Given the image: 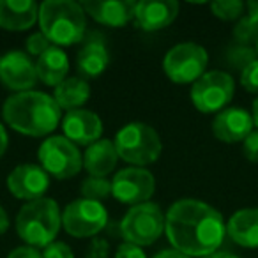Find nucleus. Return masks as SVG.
I'll return each mask as SVG.
<instances>
[{"label": "nucleus", "instance_id": "f257e3e1", "mask_svg": "<svg viewBox=\"0 0 258 258\" xmlns=\"http://www.w3.org/2000/svg\"><path fill=\"white\" fill-rule=\"evenodd\" d=\"M165 232L173 249L186 256H209L216 253L226 235L221 212L193 198L179 200L165 216Z\"/></svg>", "mask_w": 258, "mask_h": 258}, {"label": "nucleus", "instance_id": "f03ea898", "mask_svg": "<svg viewBox=\"0 0 258 258\" xmlns=\"http://www.w3.org/2000/svg\"><path fill=\"white\" fill-rule=\"evenodd\" d=\"M4 120L27 137H44L58 125L60 108L48 94L27 90L6 99Z\"/></svg>", "mask_w": 258, "mask_h": 258}, {"label": "nucleus", "instance_id": "7ed1b4c3", "mask_svg": "<svg viewBox=\"0 0 258 258\" xmlns=\"http://www.w3.org/2000/svg\"><path fill=\"white\" fill-rule=\"evenodd\" d=\"M37 20L53 46H71L85 36L87 15L82 4L73 0H46L39 6Z\"/></svg>", "mask_w": 258, "mask_h": 258}, {"label": "nucleus", "instance_id": "20e7f679", "mask_svg": "<svg viewBox=\"0 0 258 258\" xmlns=\"http://www.w3.org/2000/svg\"><path fill=\"white\" fill-rule=\"evenodd\" d=\"M62 226V212L51 198L27 202L16 218V232L30 247H46L55 242Z\"/></svg>", "mask_w": 258, "mask_h": 258}, {"label": "nucleus", "instance_id": "39448f33", "mask_svg": "<svg viewBox=\"0 0 258 258\" xmlns=\"http://www.w3.org/2000/svg\"><path fill=\"white\" fill-rule=\"evenodd\" d=\"M113 145L118 158L138 168L158 161L163 149L158 131L144 122L125 124L117 133Z\"/></svg>", "mask_w": 258, "mask_h": 258}, {"label": "nucleus", "instance_id": "423d86ee", "mask_svg": "<svg viewBox=\"0 0 258 258\" xmlns=\"http://www.w3.org/2000/svg\"><path fill=\"white\" fill-rule=\"evenodd\" d=\"M165 232V216L161 207L152 202L135 205L120 221V233L125 242L135 246H151Z\"/></svg>", "mask_w": 258, "mask_h": 258}, {"label": "nucleus", "instance_id": "0eeeda50", "mask_svg": "<svg viewBox=\"0 0 258 258\" xmlns=\"http://www.w3.org/2000/svg\"><path fill=\"white\" fill-rule=\"evenodd\" d=\"M41 168L55 179L75 177L83 166V156L78 147L66 137H51L41 144L37 151Z\"/></svg>", "mask_w": 258, "mask_h": 258}, {"label": "nucleus", "instance_id": "6e6552de", "mask_svg": "<svg viewBox=\"0 0 258 258\" xmlns=\"http://www.w3.org/2000/svg\"><path fill=\"white\" fill-rule=\"evenodd\" d=\"M235 92L233 78L225 71H209L191 87V101L202 113L223 111Z\"/></svg>", "mask_w": 258, "mask_h": 258}, {"label": "nucleus", "instance_id": "1a4fd4ad", "mask_svg": "<svg viewBox=\"0 0 258 258\" xmlns=\"http://www.w3.org/2000/svg\"><path fill=\"white\" fill-rule=\"evenodd\" d=\"M209 55L204 46L197 43L175 44L163 60L166 76L175 83H195L205 75Z\"/></svg>", "mask_w": 258, "mask_h": 258}, {"label": "nucleus", "instance_id": "9d476101", "mask_svg": "<svg viewBox=\"0 0 258 258\" xmlns=\"http://www.w3.org/2000/svg\"><path fill=\"white\" fill-rule=\"evenodd\" d=\"M108 223V212L103 204L85 198L75 200L62 212V225L73 237H92L99 233Z\"/></svg>", "mask_w": 258, "mask_h": 258}, {"label": "nucleus", "instance_id": "9b49d317", "mask_svg": "<svg viewBox=\"0 0 258 258\" xmlns=\"http://www.w3.org/2000/svg\"><path fill=\"white\" fill-rule=\"evenodd\" d=\"M156 180L149 170L131 166L115 173L111 180V195L118 202L127 205H140L149 202V198L154 195Z\"/></svg>", "mask_w": 258, "mask_h": 258}, {"label": "nucleus", "instance_id": "f8f14e48", "mask_svg": "<svg viewBox=\"0 0 258 258\" xmlns=\"http://www.w3.org/2000/svg\"><path fill=\"white\" fill-rule=\"evenodd\" d=\"M0 82L16 94L27 92L37 82L36 64L23 51H8L0 55Z\"/></svg>", "mask_w": 258, "mask_h": 258}, {"label": "nucleus", "instance_id": "ddd939ff", "mask_svg": "<svg viewBox=\"0 0 258 258\" xmlns=\"http://www.w3.org/2000/svg\"><path fill=\"white\" fill-rule=\"evenodd\" d=\"M50 186L48 173L37 165H20L9 173L8 187L16 198L34 202L43 198Z\"/></svg>", "mask_w": 258, "mask_h": 258}, {"label": "nucleus", "instance_id": "4468645a", "mask_svg": "<svg viewBox=\"0 0 258 258\" xmlns=\"http://www.w3.org/2000/svg\"><path fill=\"white\" fill-rule=\"evenodd\" d=\"M66 138L78 145H92L94 142L101 140L103 133V122L94 111L90 110H73L68 111L62 120Z\"/></svg>", "mask_w": 258, "mask_h": 258}, {"label": "nucleus", "instance_id": "2eb2a0df", "mask_svg": "<svg viewBox=\"0 0 258 258\" xmlns=\"http://www.w3.org/2000/svg\"><path fill=\"white\" fill-rule=\"evenodd\" d=\"M253 117L242 108H225L214 117L212 133L225 144L244 142L253 131Z\"/></svg>", "mask_w": 258, "mask_h": 258}, {"label": "nucleus", "instance_id": "dca6fc26", "mask_svg": "<svg viewBox=\"0 0 258 258\" xmlns=\"http://www.w3.org/2000/svg\"><path fill=\"white\" fill-rule=\"evenodd\" d=\"M179 15V4L175 0H142L137 2L135 23L138 29L154 32L168 27Z\"/></svg>", "mask_w": 258, "mask_h": 258}, {"label": "nucleus", "instance_id": "f3484780", "mask_svg": "<svg viewBox=\"0 0 258 258\" xmlns=\"http://www.w3.org/2000/svg\"><path fill=\"white\" fill-rule=\"evenodd\" d=\"M85 15L92 16L97 23L108 27H124L135 20L137 2L131 0H85L82 2Z\"/></svg>", "mask_w": 258, "mask_h": 258}, {"label": "nucleus", "instance_id": "a211bd4d", "mask_svg": "<svg viewBox=\"0 0 258 258\" xmlns=\"http://www.w3.org/2000/svg\"><path fill=\"white\" fill-rule=\"evenodd\" d=\"M39 8L32 0H0V27L6 30H27L36 23Z\"/></svg>", "mask_w": 258, "mask_h": 258}, {"label": "nucleus", "instance_id": "6ab92c4d", "mask_svg": "<svg viewBox=\"0 0 258 258\" xmlns=\"http://www.w3.org/2000/svg\"><path fill=\"white\" fill-rule=\"evenodd\" d=\"M226 233L242 247H258V207L240 209L226 225Z\"/></svg>", "mask_w": 258, "mask_h": 258}, {"label": "nucleus", "instance_id": "aec40b11", "mask_svg": "<svg viewBox=\"0 0 258 258\" xmlns=\"http://www.w3.org/2000/svg\"><path fill=\"white\" fill-rule=\"evenodd\" d=\"M118 154L115 151V145L111 140H97L89 145L83 154V166L90 177H103L106 179L108 173H111L117 166Z\"/></svg>", "mask_w": 258, "mask_h": 258}, {"label": "nucleus", "instance_id": "412c9836", "mask_svg": "<svg viewBox=\"0 0 258 258\" xmlns=\"http://www.w3.org/2000/svg\"><path fill=\"white\" fill-rule=\"evenodd\" d=\"M37 80L50 87H57L66 80V75L69 71V60L64 50L58 46H51L44 51L41 57H37L36 62Z\"/></svg>", "mask_w": 258, "mask_h": 258}, {"label": "nucleus", "instance_id": "4be33fe9", "mask_svg": "<svg viewBox=\"0 0 258 258\" xmlns=\"http://www.w3.org/2000/svg\"><path fill=\"white\" fill-rule=\"evenodd\" d=\"M78 69L83 76L89 78H96V76L103 75L106 71L108 64H110V53L104 43L101 41H89L82 50L78 51V58H76Z\"/></svg>", "mask_w": 258, "mask_h": 258}, {"label": "nucleus", "instance_id": "5701e85b", "mask_svg": "<svg viewBox=\"0 0 258 258\" xmlns=\"http://www.w3.org/2000/svg\"><path fill=\"white\" fill-rule=\"evenodd\" d=\"M90 96V89L83 78H66L62 83L55 87L53 99L58 104V108H64L68 111L80 110L83 103H87Z\"/></svg>", "mask_w": 258, "mask_h": 258}, {"label": "nucleus", "instance_id": "b1692460", "mask_svg": "<svg viewBox=\"0 0 258 258\" xmlns=\"http://www.w3.org/2000/svg\"><path fill=\"white\" fill-rule=\"evenodd\" d=\"M111 195V182L103 177H89L82 182V198L90 202L106 200Z\"/></svg>", "mask_w": 258, "mask_h": 258}, {"label": "nucleus", "instance_id": "393cba45", "mask_svg": "<svg viewBox=\"0 0 258 258\" xmlns=\"http://www.w3.org/2000/svg\"><path fill=\"white\" fill-rule=\"evenodd\" d=\"M256 50H253L251 46H244V44H233L228 48L225 55V62L230 68L237 69V71L242 73L251 62L256 60Z\"/></svg>", "mask_w": 258, "mask_h": 258}, {"label": "nucleus", "instance_id": "a878e982", "mask_svg": "<svg viewBox=\"0 0 258 258\" xmlns=\"http://www.w3.org/2000/svg\"><path fill=\"white\" fill-rule=\"evenodd\" d=\"M233 37L237 44H244V46L258 43V23L253 22L249 16H242L233 29Z\"/></svg>", "mask_w": 258, "mask_h": 258}, {"label": "nucleus", "instance_id": "bb28decb", "mask_svg": "<svg viewBox=\"0 0 258 258\" xmlns=\"http://www.w3.org/2000/svg\"><path fill=\"white\" fill-rule=\"evenodd\" d=\"M211 11L214 16L225 22H233L239 20L244 13V4L239 0H221V2H212Z\"/></svg>", "mask_w": 258, "mask_h": 258}, {"label": "nucleus", "instance_id": "cd10ccee", "mask_svg": "<svg viewBox=\"0 0 258 258\" xmlns=\"http://www.w3.org/2000/svg\"><path fill=\"white\" fill-rule=\"evenodd\" d=\"M240 83L251 94H258V58L240 73Z\"/></svg>", "mask_w": 258, "mask_h": 258}, {"label": "nucleus", "instance_id": "c85d7f7f", "mask_svg": "<svg viewBox=\"0 0 258 258\" xmlns=\"http://www.w3.org/2000/svg\"><path fill=\"white\" fill-rule=\"evenodd\" d=\"M51 48V43L46 39L43 32H36L27 39V51L34 57H41L46 50Z\"/></svg>", "mask_w": 258, "mask_h": 258}, {"label": "nucleus", "instance_id": "c756f323", "mask_svg": "<svg viewBox=\"0 0 258 258\" xmlns=\"http://www.w3.org/2000/svg\"><path fill=\"white\" fill-rule=\"evenodd\" d=\"M43 258H75V254H73V249L66 242L55 240L50 246L44 247Z\"/></svg>", "mask_w": 258, "mask_h": 258}, {"label": "nucleus", "instance_id": "7c9ffc66", "mask_svg": "<svg viewBox=\"0 0 258 258\" xmlns=\"http://www.w3.org/2000/svg\"><path fill=\"white\" fill-rule=\"evenodd\" d=\"M244 156L249 161L258 163V129L251 131L246 137V140H244Z\"/></svg>", "mask_w": 258, "mask_h": 258}, {"label": "nucleus", "instance_id": "2f4dec72", "mask_svg": "<svg viewBox=\"0 0 258 258\" xmlns=\"http://www.w3.org/2000/svg\"><path fill=\"white\" fill-rule=\"evenodd\" d=\"M108 253H110V244L106 240L94 239L87 251V258H108Z\"/></svg>", "mask_w": 258, "mask_h": 258}, {"label": "nucleus", "instance_id": "473e14b6", "mask_svg": "<svg viewBox=\"0 0 258 258\" xmlns=\"http://www.w3.org/2000/svg\"><path fill=\"white\" fill-rule=\"evenodd\" d=\"M115 258H147L140 246H135V244H129V242H124L118 246L117 249V254Z\"/></svg>", "mask_w": 258, "mask_h": 258}, {"label": "nucleus", "instance_id": "72a5a7b5", "mask_svg": "<svg viewBox=\"0 0 258 258\" xmlns=\"http://www.w3.org/2000/svg\"><path fill=\"white\" fill-rule=\"evenodd\" d=\"M8 258H43V254H41L36 247L22 246V247L13 249L11 253L8 254Z\"/></svg>", "mask_w": 258, "mask_h": 258}, {"label": "nucleus", "instance_id": "f704fd0d", "mask_svg": "<svg viewBox=\"0 0 258 258\" xmlns=\"http://www.w3.org/2000/svg\"><path fill=\"white\" fill-rule=\"evenodd\" d=\"M154 258H189V256H186L184 253H180V251H177V249H173V247H172V249L159 251Z\"/></svg>", "mask_w": 258, "mask_h": 258}, {"label": "nucleus", "instance_id": "c9c22d12", "mask_svg": "<svg viewBox=\"0 0 258 258\" xmlns=\"http://www.w3.org/2000/svg\"><path fill=\"white\" fill-rule=\"evenodd\" d=\"M8 228H9V216L4 211V207L0 205V235L8 232Z\"/></svg>", "mask_w": 258, "mask_h": 258}, {"label": "nucleus", "instance_id": "e433bc0d", "mask_svg": "<svg viewBox=\"0 0 258 258\" xmlns=\"http://www.w3.org/2000/svg\"><path fill=\"white\" fill-rule=\"evenodd\" d=\"M247 16H249L253 22L258 23V0H251V2H247Z\"/></svg>", "mask_w": 258, "mask_h": 258}, {"label": "nucleus", "instance_id": "4c0bfd02", "mask_svg": "<svg viewBox=\"0 0 258 258\" xmlns=\"http://www.w3.org/2000/svg\"><path fill=\"white\" fill-rule=\"evenodd\" d=\"M8 133H6V129H4V125L0 124V158L4 156V152H6V149H8Z\"/></svg>", "mask_w": 258, "mask_h": 258}, {"label": "nucleus", "instance_id": "58836bf2", "mask_svg": "<svg viewBox=\"0 0 258 258\" xmlns=\"http://www.w3.org/2000/svg\"><path fill=\"white\" fill-rule=\"evenodd\" d=\"M204 258H239V256L233 253H228V251H216V253L209 254V256H204Z\"/></svg>", "mask_w": 258, "mask_h": 258}, {"label": "nucleus", "instance_id": "ea45409f", "mask_svg": "<svg viewBox=\"0 0 258 258\" xmlns=\"http://www.w3.org/2000/svg\"><path fill=\"white\" fill-rule=\"evenodd\" d=\"M253 124L258 127V99H254V103H253Z\"/></svg>", "mask_w": 258, "mask_h": 258}, {"label": "nucleus", "instance_id": "a19ab883", "mask_svg": "<svg viewBox=\"0 0 258 258\" xmlns=\"http://www.w3.org/2000/svg\"><path fill=\"white\" fill-rule=\"evenodd\" d=\"M256 55H258V43H256Z\"/></svg>", "mask_w": 258, "mask_h": 258}]
</instances>
